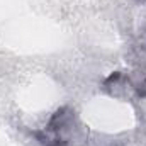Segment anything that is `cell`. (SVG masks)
<instances>
[{
	"instance_id": "6da1fadb",
	"label": "cell",
	"mask_w": 146,
	"mask_h": 146,
	"mask_svg": "<svg viewBox=\"0 0 146 146\" xmlns=\"http://www.w3.org/2000/svg\"><path fill=\"white\" fill-rule=\"evenodd\" d=\"M76 131L78 126L75 112L68 107H63L54 112L46 129L36 133V136L42 146H75L78 143Z\"/></svg>"
}]
</instances>
